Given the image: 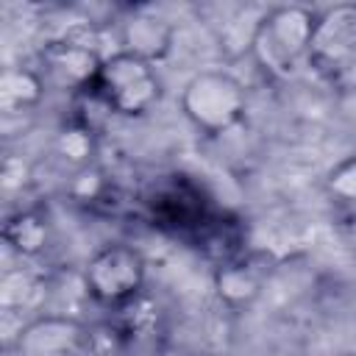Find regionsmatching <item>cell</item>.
Wrapping results in <instances>:
<instances>
[{
    "label": "cell",
    "instance_id": "obj_1",
    "mask_svg": "<svg viewBox=\"0 0 356 356\" xmlns=\"http://www.w3.org/2000/svg\"><path fill=\"white\" fill-rule=\"evenodd\" d=\"M314 22L317 14L298 3L270 8L250 31V58L270 78H292L300 70V64H309Z\"/></svg>",
    "mask_w": 356,
    "mask_h": 356
},
{
    "label": "cell",
    "instance_id": "obj_2",
    "mask_svg": "<svg viewBox=\"0 0 356 356\" xmlns=\"http://www.w3.org/2000/svg\"><path fill=\"white\" fill-rule=\"evenodd\" d=\"M184 117L203 134L220 136L234 131L248 111L245 86L225 70L195 72L181 89Z\"/></svg>",
    "mask_w": 356,
    "mask_h": 356
},
{
    "label": "cell",
    "instance_id": "obj_3",
    "mask_svg": "<svg viewBox=\"0 0 356 356\" xmlns=\"http://www.w3.org/2000/svg\"><path fill=\"white\" fill-rule=\"evenodd\" d=\"M145 275H147L145 256L134 245L108 242L86 259L81 270V284H83V292L97 306L125 309L142 295Z\"/></svg>",
    "mask_w": 356,
    "mask_h": 356
},
{
    "label": "cell",
    "instance_id": "obj_4",
    "mask_svg": "<svg viewBox=\"0 0 356 356\" xmlns=\"http://www.w3.org/2000/svg\"><path fill=\"white\" fill-rule=\"evenodd\" d=\"M95 92L108 103L114 114L142 117L161 100L164 83L153 61L117 50L103 58L95 78Z\"/></svg>",
    "mask_w": 356,
    "mask_h": 356
},
{
    "label": "cell",
    "instance_id": "obj_5",
    "mask_svg": "<svg viewBox=\"0 0 356 356\" xmlns=\"http://www.w3.org/2000/svg\"><path fill=\"white\" fill-rule=\"evenodd\" d=\"M106 56H100L92 25H72L64 33L47 39L39 50V72L47 86L78 95L95 86Z\"/></svg>",
    "mask_w": 356,
    "mask_h": 356
},
{
    "label": "cell",
    "instance_id": "obj_6",
    "mask_svg": "<svg viewBox=\"0 0 356 356\" xmlns=\"http://www.w3.org/2000/svg\"><path fill=\"white\" fill-rule=\"evenodd\" d=\"M309 67L331 81L356 72V3H337L317 14Z\"/></svg>",
    "mask_w": 356,
    "mask_h": 356
},
{
    "label": "cell",
    "instance_id": "obj_7",
    "mask_svg": "<svg viewBox=\"0 0 356 356\" xmlns=\"http://www.w3.org/2000/svg\"><path fill=\"white\" fill-rule=\"evenodd\" d=\"M142 206L147 211V217L153 220V225L170 231V234H181V236H192L206 217L211 214L200 186H195L189 178L184 175H167L159 178L142 197Z\"/></svg>",
    "mask_w": 356,
    "mask_h": 356
},
{
    "label": "cell",
    "instance_id": "obj_8",
    "mask_svg": "<svg viewBox=\"0 0 356 356\" xmlns=\"http://www.w3.org/2000/svg\"><path fill=\"white\" fill-rule=\"evenodd\" d=\"M273 270H275V256L273 253L248 248L242 256L214 267V275H211L214 295L225 309L242 312V309H248L259 300V295L264 292Z\"/></svg>",
    "mask_w": 356,
    "mask_h": 356
},
{
    "label": "cell",
    "instance_id": "obj_9",
    "mask_svg": "<svg viewBox=\"0 0 356 356\" xmlns=\"http://www.w3.org/2000/svg\"><path fill=\"white\" fill-rule=\"evenodd\" d=\"M86 325L70 314L47 312L19 325L11 348L17 356H78L83 353Z\"/></svg>",
    "mask_w": 356,
    "mask_h": 356
},
{
    "label": "cell",
    "instance_id": "obj_10",
    "mask_svg": "<svg viewBox=\"0 0 356 356\" xmlns=\"http://www.w3.org/2000/svg\"><path fill=\"white\" fill-rule=\"evenodd\" d=\"M120 42L125 53H134L156 64L170 53L175 42V25L156 11L139 8L120 22Z\"/></svg>",
    "mask_w": 356,
    "mask_h": 356
},
{
    "label": "cell",
    "instance_id": "obj_11",
    "mask_svg": "<svg viewBox=\"0 0 356 356\" xmlns=\"http://www.w3.org/2000/svg\"><path fill=\"white\" fill-rule=\"evenodd\" d=\"M189 242L197 248V253L203 259H209L214 267H220L248 250V228L236 214L211 211L206 217V222L189 236Z\"/></svg>",
    "mask_w": 356,
    "mask_h": 356
},
{
    "label": "cell",
    "instance_id": "obj_12",
    "mask_svg": "<svg viewBox=\"0 0 356 356\" xmlns=\"http://www.w3.org/2000/svg\"><path fill=\"white\" fill-rule=\"evenodd\" d=\"M44 78L36 67H6L0 72V111L6 117L33 111L44 97Z\"/></svg>",
    "mask_w": 356,
    "mask_h": 356
},
{
    "label": "cell",
    "instance_id": "obj_13",
    "mask_svg": "<svg viewBox=\"0 0 356 356\" xmlns=\"http://www.w3.org/2000/svg\"><path fill=\"white\" fill-rule=\"evenodd\" d=\"M3 242L22 259H36L50 248V222L36 209H19L3 222Z\"/></svg>",
    "mask_w": 356,
    "mask_h": 356
},
{
    "label": "cell",
    "instance_id": "obj_14",
    "mask_svg": "<svg viewBox=\"0 0 356 356\" xmlns=\"http://www.w3.org/2000/svg\"><path fill=\"white\" fill-rule=\"evenodd\" d=\"M97 136L92 128L86 125H78V122H67L56 139H53V156L70 167L72 172L83 170V167H92L95 164V156H97Z\"/></svg>",
    "mask_w": 356,
    "mask_h": 356
},
{
    "label": "cell",
    "instance_id": "obj_15",
    "mask_svg": "<svg viewBox=\"0 0 356 356\" xmlns=\"http://www.w3.org/2000/svg\"><path fill=\"white\" fill-rule=\"evenodd\" d=\"M131 334L125 331V325L120 320H103V323H92L86 325V342H83V353L89 356H120L128 350L131 345Z\"/></svg>",
    "mask_w": 356,
    "mask_h": 356
},
{
    "label": "cell",
    "instance_id": "obj_16",
    "mask_svg": "<svg viewBox=\"0 0 356 356\" xmlns=\"http://www.w3.org/2000/svg\"><path fill=\"white\" fill-rule=\"evenodd\" d=\"M42 292V281L25 270V267H17V270H8L3 275V284H0V303H3V312H22L25 306H31V300Z\"/></svg>",
    "mask_w": 356,
    "mask_h": 356
},
{
    "label": "cell",
    "instance_id": "obj_17",
    "mask_svg": "<svg viewBox=\"0 0 356 356\" xmlns=\"http://www.w3.org/2000/svg\"><path fill=\"white\" fill-rule=\"evenodd\" d=\"M325 189L342 206H356V156H348L328 172Z\"/></svg>",
    "mask_w": 356,
    "mask_h": 356
},
{
    "label": "cell",
    "instance_id": "obj_18",
    "mask_svg": "<svg viewBox=\"0 0 356 356\" xmlns=\"http://www.w3.org/2000/svg\"><path fill=\"white\" fill-rule=\"evenodd\" d=\"M348 356H356V353H348Z\"/></svg>",
    "mask_w": 356,
    "mask_h": 356
}]
</instances>
